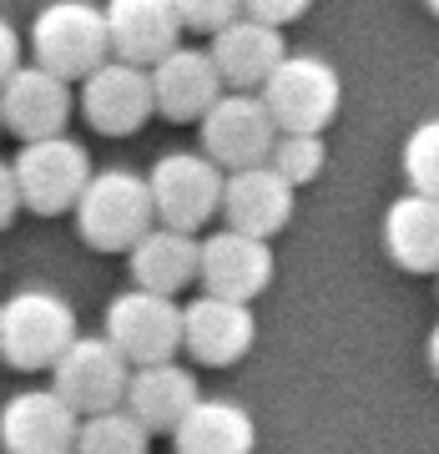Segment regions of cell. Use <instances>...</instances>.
I'll use <instances>...</instances> for the list:
<instances>
[{"label":"cell","mask_w":439,"mask_h":454,"mask_svg":"<svg viewBox=\"0 0 439 454\" xmlns=\"http://www.w3.org/2000/svg\"><path fill=\"white\" fill-rule=\"evenodd\" d=\"M278 121L268 112V101L253 97V91H223L212 101V112L202 116V152H208L217 167H258L273 157L278 142Z\"/></svg>","instance_id":"8"},{"label":"cell","mask_w":439,"mask_h":454,"mask_svg":"<svg viewBox=\"0 0 439 454\" xmlns=\"http://www.w3.org/2000/svg\"><path fill=\"white\" fill-rule=\"evenodd\" d=\"M16 71H20V35L11 31L5 20H0V86L11 82Z\"/></svg>","instance_id":"29"},{"label":"cell","mask_w":439,"mask_h":454,"mask_svg":"<svg viewBox=\"0 0 439 454\" xmlns=\"http://www.w3.org/2000/svg\"><path fill=\"white\" fill-rule=\"evenodd\" d=\"M106 31H112V56L157 66L167 51H177L182 16L172 0H106Z\"/></svg>","instance_id":"18"},{"label":"cell","mask_w":439,"mask_h":454,"mask_svg":"<svg viewBox=\"0 0 439 454\" xmlns=\"http://www.w3.org/2000/svg\"><path fill=\"white\" fill-rule=\"evenodd\" d=\"M152 202H157V223L182 227V232H197L202 223H212L223 212V167L212 162L208 152H172L152 167Z\"/></svg>","instance_id":"7"},{"label":"cell","mask_w":439,"mask_h":454,"mask_svg":"<svg viewBox=\"0 0 439 454\" xmlns=\"http://www.w3.org/2000/svg\"><path fill=\"white\" fill-rule=\"evenodd\" d=\"M384 253L404 273H439V197L409 192L384 212Z\"/></svg>","instance_id":"20"},{"label":"cell","mask_w":439,"mask_h":454,"mask_svg":"<svg viewBox=\"0 0 439 454\" xmlns=\"http://www.w3.org/2000/svg\"><path fill=\"white\" fill-rule=\"evenodd\" d=\"M263 101L283 131H324L339 116L343 86L339 71L318 56H283L278 71L263 82Z\"/></svg>","instance_id":"6"},{"label":"cell","mask_w":439,"mask_h":454,"mask_svg":"<svg viewBox=\"0 0 439 454\" xmlns=\"http://www.w3.org/2000/svg\"><path fill=\"white\" fill-rule=\"evenodd\" d=\"M51 389L61 394L76 414H101V409L127 404V384H131V358L116 348L112 339H76L56 358L51 369Z\"/></svg>","instance_id":"9"},{"label":"cell","mask_w":439,"mask_h":454,"mask_svg":"<svg viewBox=\"0 0 439 454\" xmlns=\"http://www.w3.org/2000/svg\"><path fill=\"white\" fill-rule=\"evenodd\" d=\"M82 339L76 333V313L66 298L46 288H26L0 309V358L20 373L56 369V358Z\"/></svg>","instance_id":"2"},{"label":"cell","mask_w":439,"mask_h":454,"mask_svg":"<svg viewBox=\"0 0 439 454\" xmlns=\"http://www.w3.org/2000/svg\"><path fill=\"white\" fill-rule=\"evenodd\" d=\"M172 5H177L182 26H187V31H202V35L223 31L228 20L243 16V0H172Z\"/></svg>","instance_id":"26"},{"label":"cell","mask_w":439,"mask_h":454,"mask_svg":"<svg viewBox=\"0 0 439 454\" xmlns=\"http://www.w3.org/2000/svg\"><path fill=\"white\" fill-rule=\"evenodd\" d=\"M35 61L51 66L66 82H86L106 56H112V31H106V11L86 5V0H51L31 26Z\"/></svg>","instance_id":"3"},{"label":"cell","mask_w":439,"mask_h":454,"mask_svg":"<svg viewBox=\"0 0 439 454\" xmlns=\"http://www.w3.org/2000/svg\"><path fill=\"white\" fill-rule=\"evenodd\" d=\"M177 454H253V419L228 399H197L192 414L172 429Z\"/></svg>","instance_id":"22"},{"label":"cell","mask_w":439,"mask_h":454,"mask_svg":"<svg viewBox=\"0 0 439 454\" xmlns=\"http://www.w3.org/2000/svg\"><path fill=\"white\" fill-rule=\"evenodd\" d=\"M268 162L283 172V177L293 182V187H303V182H313L318 172H324L328 162V146L318 131H278V142H273V157Z\"/></svg>","instance_id":"24"},{"label":"cell","mask_w":439,"mask_h":454,"mask_svg":"<svg viewBox=\"0 0 439 454\" xmlns=\"http://www.w3.org/2000/svg\"><path fill=\"white\" fill-rule=\"evenodd\" d=\"M309 5H313V0H243V16H258V20L283 26V20H298Z\"/></svg>","instance_id":"27"},{"label":"cell","mask_w":439,"mask_h":454,"mask_svg":"<svg viewBox=\"0 0 439 454\" xmlns=\"http://www.w3.org/2000/svg\"><path fill=\"white\" fill-rule=\"evenodd\" d=\"M16 182H20V202L41 217H61L76 212L86 182H91V157L82 142L66 137H35L16 152Z\"/></svg>","instance_id":"4"},{"label":"cell","mask_w":439,"mask_h":454,"mask_svg":"<svg viewBox=\"0 0 439 454\" xmlns=\"http://www.w3.org/2000/svg\"><path fill=\"white\" fill-rule=\"evenodd\" d=\"M404 177L414 192L439 197V116L435 121H419L404 142Z\"/></svg>","instance_id":"25"},{"label":"cell","mask_w":439,"mask_h":454,"mask_svg":"<svg viewBox=\"0 0 439 454\" xmlns=\"http://www.w3.org/2000/svg\"><path fill=\"white\" fill-rule=\"evenodd\" d=\"M424 5H429V11H435V16H439V0H424Z\"/></svg>","instance_id":"31"},{"label":"cell","mask_w":439,"mask_h":454,"mask_svg":"<svg viewBox=\"0 0 439 454\" xmlns=\"http://www.w3.org/2000/svg\"><path fill=\"white\" fill-rule=\"evenodd\" d=\"M429 369H435V379H439V324L429 328Z\"/></svg>","instance_id":"30"},{"label":"cell","mask_w":439,"mask_h":454,"mask_svg":"<svg viewBox=\"0 0 439 454\" xmlns=\"http://www.w3.org/2000/svg\"><path fill=\"white\" fill-rule=\"evenodd\" d=\"M26 207V202H20V182H16V167H5L0 162V232H5V227L16 223V212Z\"/></svg>","instance_id":"28"},{"label":"cell","mask_w":439,"mask_h":454,"mask_svg":"<svg viewBox=\"0 0 439 454\" xmlns=\"http://www.w3.org/2000/svg\"><path fill=\"white\" fill-rule=\"evenodd\" d=\"M152 86H157V112L167 121H202L228 82H223V71L212 61V51L177 46L152 66Z\"/></svg>","instance_id":"16"},{"label":"cell","mask_w":439,"mask_h":454,"mask_svg":"<svg viewBox=\"0 0 439 454\" xmlns=\"http://www.w3.org/2000/svg\"><path fill=\"white\" fill-rule=\"evenodd\" d=\"M157 227V202H152V182L137 172H97L86 182L82 202H76V232L86 247L97 253H131L146 232Z\"/></svg>","instance_id":"1"},{"label":"cell","mask_w":439,"mask_h":454,"mask_svg":"<svg viewBox=\"0 0 439 454\" xmlns=\"http://www.w3.org/2000/svg\"><path fill=\"white\" fill-rule=\"evenodd\" d=\"M146 444H152V429L122 404L86 414L82 434H76V454H146Z\"/></svg>","instance_id":"23"},{"label":"cell","mask_w":439,"mask_h":454,"mask_svg":"<svg viewBox=\"0 0 439 454\" xmlns=\"http://www.w3.org/2000/svg\"><path fill=\"white\" fill-rule=\"evenodd\" d=\"M0 121H5V131H16L20 142L61 137L66 121H71V82L41 61L20 66L16 76L0 86Z\"/></svg>","instance_id":"12"},{"label":"cell","mask_w":439,"mask_h":454,"mask_svg":"<svg viewBox=\"0 0 439 454\" xmlns=\"http://www.w3.org/2000/svg\"><path fill=\"white\" fill-rule=\"evenodd\" d=\"M82 112L101 137H131L146 127V116L157 112V86L152 66L137 61H101L82 82Z\"/></svg>","instance_id":"10"},{"label":"cell","mask_w":439,"mask_h":454,"mask_svg":"<svg viewBox=\"0 0 439 454\" xmlns=\"http://www.w3.org/2000/svg\"><path fill=\"white\" fill-rule=\"evenodd\" d=\"M283 56H288V46H283V31H278L273 20L238 16L223 31H212V61H217V71H223V82L232 91L263 86L278 71Z\"/></svg>","instance_id":"17"},{"label":"cell","mask_w":439,"mask_h":454,"mask_svg":"<svg viewBox=\"0 0 439 454\" xmlns=\"http://www.w3.org/2000/svg\"><path fill=\"white\" fill-rule=\"evenodd\" d=\"M187 333V313L172 303V293H152V288H131L116 293L106 309V339L137 364H167L182 348Z\"/></svg>","instance_id":"5"},{"label":"cell","mask_w":439,"mask_h":454,"mask_svg":"<svg viewBox=\"0 0 439 454\" xmlns=\"http://www.w3.org/2000/svg\"><path fill=\"white\" fill-rule=\"evenodd\" d=\"M82 414L56 389L16 394L0 409V450L5 454H76Z\"/></svg>","instance_id":"11"},{"label":"cell","mask_w":439,"mask_h":454,"mask_svg":"<svg viewBox=\"0 0 439 454\" xmlns=\"http://www.w3.org/2000/svg\"><path fill=\"white\" fill-rule=\"evenodd\" d=\"M202 288L217 293V298H238V303H253L268 283H273V247L268 238H253V232H238V227H223L202 243Z\"/></svg>","instance_id":"13"},{"label":"cell","mask_w":439,"mask_h":454,"mask_svg":"<svg viewBox=\"0 0 439 454\" xmlns=\"http://www.w3.org/2000/svg\"><path fill=\"white\" fill-rule=\"evenodd\" d=\"M187 333H182V348L208 364V369H228L253 348L258 339V324H253V309L238 303V298H217V293H202L197 303H187Z\"/></svg>","instance_id":"14"},{"label":"cell","mask_w":439,"mask_h":454,"mask_svg":"<svg viewBox=\"0 0 439 454\" xmlns=\"http://www.w3.org/2000/svg\"><path fill=\"white\" fill-rule=\"evenodd\" d=\"M0 127H5V121H0Z\"/></svg>","instance_id":"32"},{"label":"cell","mask_w":439,"mask_h":454,"mask_svg":"<svg viewBox=\"0 0 439 454\" xmlns=\"http://www.w3.org/2000/svg\"><path fill=\"white\" fill-rule=\"evenodd\" d=\"M197 273H202V243H197L192 232H182V227L162 223L131 247V278H137V288L182 293Z\"/></svg>","instance_id":"21"},{"label":"cell","mask_w":439,"mask_h":454,"mask_svg":"<svg viewBox=\"0 0 439 454\" xmlns=\"http://www.w3.org/2000/svg\"><path fill=\"white\" fill-rule=\"evenodd\" d=\"M202 399L197 394V379L187 369H177L172 358L167 364H137L131 369V384H127V409L152 429V434H172L192 404Z\"/></svg>","instance_id":"19"},{"label":"cell","mask_w":439,"mask_h":454,"mask_svg":"<svg viewBox=\"0 0 439 454\" xmlns=\"http://www.w3.org/2000/svg\"><path fill=\"white\" fill-rule=\"evenodd\" d=\"M0 309H5V303H0Z\"/></svg>","instance_id":"33"},{"label":"cell","mask_w":439,"mask_h":454,"mask_svg":"<svg viewBox=\"0 0 439 454\" xmlns=\"http://www.w3.org/2000/svg\"><path fill=\"white\" fill-rule=\"evenodd\" d=\"M223 217L238 232L273 238L293 217V182L273 162L238 167V172H228V187H223Z\"/></svg>","instance_id":"15"}]
</instances>
